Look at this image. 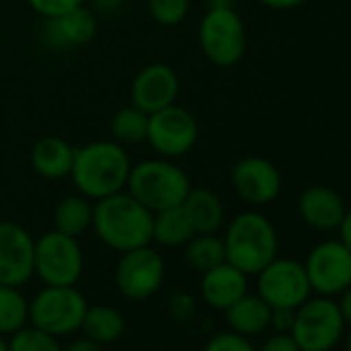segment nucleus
I'll return each instance as SVG.
<instances>
[{
	"label": "nucleus",
	"mask_w": 351,
	"mask_h": 351,
	"mask_svg": "<svg viewBox=\"0 0 351 351\" xmlns=\"http://www.w3.org/2000/svg\"><path fill=\"white\" fill-rule=\"evenodd\" d=\"M261 351H302V349L298 347V343L289 332H277L263 343Z\"/></svg>",
	"instance_id": "32"
},
{
	"label": "nucleus",
	"mask_w": 351,
	"mask_h": 351,
	"mask_svg": "<svg viewBox=\"0 0 351 351\" xmlns=\"http://www.w3.org/2000/svg\"><path fill=\"white\" fill-rule=\"evenodd\" d=\"M345 328L337 302L326 295L308 298L293 312L289 335L302 351H326L337 345Z\"/></svg>",
	"instance_id": "5"
},
{
	"label": "nucleus",
	"mask_w": 351,
	"mask_h": 351,
	"mask_svg": "<svg viewBox=\"0 0 351 351\" xmlns=\"http://www.w3.org/2000/svg\"><path fill=\"white\" fill-rule=\"evenodd\" d=\"M347 351H351V332H349V337H347Z\"/></svg>",
	"instance_id": "39"
},
{
	"label": "nucleus",
	"mask_w": 351,
	"mask_h": 351,
	"mask_svg": "<svg viewBox=\"0 0 351 351\" xmlns=\"http://www.w3.org/2000/svg\"><path fill=\"white\" fill-rule=\"evenodd\" d=\"M232 182L240 199L250 205H269L281 193L279 169L263 157H246L236 163Z\"/></svg>",
	"instance_id": "15"
},
{
	"label": "nucleus",
	"mask_w": 351,
	"mask_h": 351,
	"mask_svg": "<svg viewBox=\"0 0 351 351\" xmlns=\"http://www.w3.org/2000/svg\"><path fill=\"white\" fill-rule=\"evenodd\" d=\"M339 230H341V242H343V244L347 246V250L351 252V211L345 213V217H343Z\"/></svg>",
	"instance_id": "37"
},
{
	"label": "nucleus",
	"mask_w": 351,
	"mask_h": 351,
	"mask_svg": "<svg viewBox=\"0 0 351 351\" xmlns=\"http://www.w3.org/2000/svg\"><path fill=\"white\" fill-rule=\"evenodd\" d=\"M130 167V157L118 141H95L75 149L71 178L83 197L101 201L126 189Z\"/></svg>",
	"instance_id": "1"
},
{
	"label": "nucleus",
	"mask_w": 351,
	"mask_h": 351,
	"mask_svg": "<svg viewBox=\"0 0 351 351\" xmlns=\"http://www.w3.org/2000/svg\"><path fill=\"white\" fill-rule=\"evenodd\" d=\"M36 273L46 285H75L83 273V252L77 238L56 230L44 234L36 242Z\"/></svg>",
	"instance_id": "8"
},
{
	"label": "nucleus",
	"mask_w": 351,
	"mask_h": 351,
	"mask_svg": "<svg viewBox=\"0 0 351 351\" xmlns=\"http://www.w3.org/2000/svg\"><path fill=\"white\" fill-rule=\"evenodd\" d=\"M226 261L246 275H258L273 258H277V232L273 223L254 211L240 213L228 228Z\"/></svg>",
	"instance_id": "3"
},
{
	"label": "nucleus",
	"mask_w": 351,
	"mask_h": 351,
	"mask_svg": "<svg viewBox=\"0 0 351 351\" xmlns=\"http://www.w3.org/2000/svg\"><path fill=\"white\" fill-rule=\"evenodd\" d=\"M205 56L217 66H234L246 52V27L232 7H211L199 25Z\"/></svg>",
	"instance_id": "6"
},
{
	"label": "nucleus",
	"mask_w": 351,
	"mask_h": 351,
	"mask_svg": "<svg viewBox=\"0 0 351 351\" xmlns=\"http://www.w3.org/2000/svg\"><path fill=\"white\" fill-rule=\"evenodd\" d=\"M326 351H332V349H326Z\"/></svg>",
	"instance_id": "41"
},
{
	"label": "nucleus",
	"mask_w": 351,
	"mask_h": 351,
	"mask_svg": "<svg viewBox=\"0 0 351 351\" xmlns=\"http://www.w3.org/2000/svg\"><path fill=\"white\" fill-rule=\"evenodd\" d=\"M186 263L201 273L226 263L223 240L215 234H195L186 242Z\"/></svg>",
	"instance_id": "25"
},
{
	"label": "nucleus",
	"mask_w": 351,
	"mask_h": 351,
	"mask_svg": "<svg viewBox=\"0 0 351 351\" xmlns=\"http://www.w3.org/2000/svg\"><path fill=\"white\" fill-rule=\"evenodd\" d=\"M293 312L289 308H271V324L279 330V332H289L291 322H293Z\"/></svg>",
	"instance_id": "33"
},
{
	"label": "nucleus",
	"mask_w": 351,
	"mask_h": 351,
	"mask_svg": "<svg viewBox=\"0 0 351 351\" xmlns=\"http://www.w3.org/2000/svg\"><path fill=\"white\" fill-rule=\"evenodd\" d=\"M126 189L141 205L157 213L182 205L193 186L182 167L165 159H147L130 167Z\"/></svg>",
	"instance_id": "4"
},
{
	"label": "nucleus",
	"mask_w": 351,
	"mask_h": 351,
	"mask_svg": "<svg viewBox=\"0 0 351 351\" xmlns=\"http://www.w3.org/2000/svg\"><path fill=\"white\" fill-rule=\"evenodd\" d=\"M9 351H62L56 337L38 328V326H23L13 332L9 341Z\"/></svg>",
	"instance_id": "28"
},
{
	"label": "nucleus",
	"mask_w": 351,
	"mask_h": 351,
	"mask_svg": "<svg viewBox=\"0 0 351 351\" xmlns=\"http://www.w3.org/2000/svg\"><path fill=\"white\" fill-rule=\"evenodd\" d=\"M248 291V275L230 265L228 261L205 271L201 279L203 300L217 310L230 308L236 300H240Z\"/></svg>",
	"instance_id": "17"
},
{
	"label": "nucleus",
	"mask_w": 351,
	"mask_h": 351,
	"mask_svg": "<svg viewBox=\"0 0 351 351\" xmlns=\"http://www.w3.org/2000/svg\"><path fill=\"white\" fill-rule=\"evenodd\" d=\"M213 3H217V0H213ZM221 5H228V7H232V5H230V0H221Z\"/></svg>",
	"instance_id": "40"
},
{
	"label": "nucleus",
	"mask_w": 351,
	"mask_h": 351,
	"mask_svg": "<svg viewBox=\"0 0 351 351\" xmlns=\"http://www.w3.org/2000/svg\"><path fill=\"white\" fill-rule=\"evenodd\" d=\"M110 128L118 143H141L147 138L149 114L138 110L136 106L122 108L114 114Z\"/></svg>",
	"instance_id": "27"
},
{
	"label": "nucleus",
	"mask_w": 351,
	"mask_h": 351,
	"mask_svg": "<svg viewBox=\"0 0 351 351\" xmlns=\"http://www.w3.org/2000/svg\"><path fill=\"white\" fill-rule=\"evenodd\" d=\"M337 306H339V312L343 316V322L351 324V285L345 291H341V300L337 302Z\"/></svg>",
	"instance_id": "34"
},
{
	"label": "nucleus",
	"mask_w": 351,
	"mask_h": 351,
	"mask_svg": "<svg viewBox=\"0 0 351 351\" xmlns=\"http://www.w3.org/2000/svg\"><path fill=\"white\" fill-rule=\"evenodd\" d=\"M36 275V242L25 228L0 223V283L21 287Z\"/></svg>",
	"instance_id": "13"
},
{
	"label": "nucleus",
	"mask_w": 351,
	"mask_h": 351,
	"mask_svg": "<svg viewBox=\"0 0 351 351\" xmlns=\"http://www.w3.org/2000/svg\"><path fill=\"white\" fill-rule=\"evenodd\" d=\"M191 9V0H149V13L151 17L163 25L173 27L186 19Z\"/></svg>",
	"instance_id": "29"
},
{
	"label": "nucleus",
	"mask_w": 351,
	"mask_h": 351,
	"mask_svg": "<svg viewBox=\"0 0 351 351\" xmlns=\"http://www.w3.org/2000/svg\"><path fill=\"white\" fill-rule=\"evenodd\" d=\"M50 21L52 42L58 46H83L97 34V17L83 5Z\"/></svg>",
	"instance_id": "20"
},
{
	"label": "nucleus",
	"mask_w": 351,
	"mask_h": 351,
	"mask_svg": "<svg viewBox=\"0 0 351 351\" xmlns=\"http://www.w3.org/2000/svg\"><path fill=\"white\" fill-rule=\"evenodd\" d=\"M312 289L302 263L291 258H273L258 273V295L271 308L295 310L310 298Z\"/></svg>",
	"instance_id": "10"
},
{
	"label": "nucleus",
	"mask_w": 351,
	"mask_h": 351,
	"mask_svg": "<svg viewBox=\"0 0 351 351\" xmlns=\"http://www.w3.org/2000/svg\"><path fill=\"white\" fill-rule=\"evenodd\" d=\"M32 167L48 180H60L71 176L75 161V147L60 136H44L32 149Z\"/></svg>",
	"instance_id": "18"
},
{
	"label": "nucleus",
	"mask_w": 351,
	"mask_h": 351,
	"mask_svg": "<svg viewBox=\"0 0 351 351\" xmlns=\"http://www.w3.org/2000/svg\"><path fill=\"white\" fill-rule=\"evenodd\" d=\"M91 228L108 248L122 254L151 244L153 213L130 193H116L97 201Z\"/></svg>",
	"instance_id": "2"
},
{
	"label": "nucleus",
	"mask_w": 351,
	"mask_h": 351,
	"mask_svg": "<svg viewBox=\"0 0 351 351\" xmlns=\"http://www.w3.org/2000/svg\"><path fill=\"white\" fill-rule=\"evenodd\" d=\"M62 351H104V349H101L99 343H95V341H91V339H87V337H83V339L73 341V343H71L66 349H62Z\"/></svg>",
	"instance_id": "35"
},
{
	"label": "nucleus",
	"mask_w": 351,
	"mask_h": 351,
	"mask_svg": "<svg viewBox=\"0 0 351 351\" xmlns=\"http://www.w3.org/2000/svg\"><path fill=\"white\" fill-rule=\"evenodd\" d=\"M228 324L234 332L252 337L271 324V306L258 293H244L230 308H226Z\"/></svg>",
	"instance_id": "19"
},
{
	"label": "nucleus",
	"mask_w": 351,
	"mask_h": 351,
	"mask_svg": "<svg viewBox=\"0 0 351 351\" xmlns=\"http://www.w3.org/2000/svg\"><path fill=\"white\" fill-rule=\"evenodd\" d=\"M199 138V124L197 118L180 108L167 106L155 114H149V128H147V143L161 155V157H182L186 155Z\"/></svg>",
	"instance_id": "9"
},
{
	"label": "nucleus",
	"mask_w": 351,
	"mask_h": 351,
	"mask_svg": "<svg viewBox=\"0 0 351 351\" xmlns=\"http://www.w3.org/2000/svg\"><path fill=\"white\" fill-rule=\"evenodd\" d=\"M85 0H27V5L46 19H56L77 7H81Z\"/></svg>",
	"instance_id": "31"
},
{
	"label": "nucleus",
	"mask_w": 351,
	"mask_h": 351,
	"mask_svg": "<svg viewBox=\"0 0 351 351\" xmlns=\"http://www.w3.org/2000/svg\"><path fill=\"white\" fill-rule=\"evenodd\" d=\"M180 93V79L169 64L155 62L136 73L130 85L132 106L147 114H155L171 104Z\"/></svg>",
	"instance_id": "14"
},
{
	"label": "nucleus",
	"mask_w": 351,
	"mask_h": 351,
	"mask_svg": "<svg viewBox=\"0 0 351 351\" xmlns=\"http://www.w3.org/2000/svg\"><path fill=\"white\" fill-rule=\"evenodd\" d=\"M265 7L275 9V11H287V9H295L300 5H304L306 0H258Z\"/></svg>",
	"instance_id": "36"
},
{
	"label": "nucleus",
	"mask_w": 351,
	"mask_h": 351,
	"mask_svg": "<svg viewBox=\"0 0 351 351\" xmlns=\"http://www.w3.org/2000/svg\"><path fill=\"white\" fill-rule=\"evenodd\" d=\"M81 330L87 339L99 345H108L124 332V318L112 306H91L85 312Z\"/></svg>",
	"instance_id": "23"
},
{
	"label": "nucleus",
	"mask_w": 351,
	"mask_h": 351,
	"mask_svg": "<svg viewBox=\"0 0 351 351\" xmlns=\"http://www.w3.org/2000/svg\"><path fill=\"white\" fill-rule=\"evenodd\" d=\"M93 221V207L89 205L87 197H66L54 209V228L60 234L71 238H79L91 228Z\"/></svg>",
	"instance_id": "24"
},
{
	"label": "nucleus",
	"mask_w": 351,
	"mask_h": 351,
	"mask_svg": "<svg viewBox=\"0 0 351 351\" xmlns=\"http://www.w3.org/2000/svg\"><path fill=\"white\" fill-rule=\"evenodd\" d=\"M300 217L314 230H337L347 213L339 193L328 186H310L298 203Z\"/></svg>",
	"instance_id": "16"
},
{
	"label": "nucleus",
	"mask_w": 351,
	"mask_h": 351,
	"mask_svg": "<svg viewBox=\"0 0 351 351\" xmlns=\"http://www.w3.org/2000/svg\"><path fill=\"white\" fill-rule=\"evenodd\" d=\"M29 320V304L19 287L0 283V335H13Z\"/></svg>",
	"instance_id": "26"
},
{
	"label": "nucleus",
	"mask_w": 351,
	"mask_h": 351,
	"mask_svg": "<svg viewBox=\"0 0 351 351\" xmlns=\"http://www.w3.org/2000/svg\"><path fill=\"white\" fill-rule=\"evenodd\" d=\"M0 351H9V343L3 339V335H0Z\"/></svg>",
	"instance_id": "38"
},
{
	"label": "nucleus",
	"mask_w": 351,
	"mask_h": 351,
	"mask_svg": "<svg viewBox=\"0 0 351 351\" xmlns=\"http://www.w3.org/2000/svg\"><path fill=\"white\" fill-rule=\"evenodd\" d=\"M205 351H256V347L248 341V337L228 330L211 337L205 345Z\"/></svg>",
	"instance_id": "30"
},
{
	"label": "nucleus",
	"mask_w": 351,
	"mask_h": 351,
	"mask_svg": "<svg viewBox=\"0 0 351 351\" xmlns=\"http://www.w3.org/2000/svg\"><path fill=\"white\" fill-rule=\"evenodd\" d=\"M195 236V228L182 205L153 213V242L161 246H184Z\"/></svg>",
	"instance_id": "22"
},
{
	"label": "nucleus",
	"mask_w": 351,
	"mask_h": 351,
	"mask_svg": "<svg viewBox=\"0 0 351 351\" xmlns=\"http://www.w3.org/2000/svg\"><path fill=\"white\" fill-rule=\"evenodd\" d=\"M116 285L128 300H147L163 283L165 263L149 244L122 252L116 265Z\"/></svg>",
	"instance_id": "11"
},
{
	"label": "nucleus",
	"mask_w": 351,
	"mask_h": 351,
	"mask_svg": "<svg viewBox=\"0 0 351 351\" xmlns=\"http://www.w3.org/2000/svg\"><path fill=\"white\" fill-rule=\"evenodd\" d=\"M304 269L310 289L318 295L332 298L351 285V252L341 240L314 246Z\"/></svg>",
	"instance_id": "12"
},
{
	"label": "nucleus",
	"mask_w": 351,
	"mask_h": 351,
	"mask_svg": "<svg viewBox=\"0 0 351 351\" xmlns=\"http://www.w3.org/2000/svg\"><path fill=\"white\" fill-rule=\"evenodd\" d=\"M87 308L85 295L75 285H48L29 304V320L46 332L62 337L81 328Z\"/></svg>",
	"instance_id": "7"
},
{
	"label": "nucleus",
	"mask_w": 351,
	"mask_h": 351,
	"mask_svg": "<svg viewBox=\"0 0 351 351\" xmlns=\"http://www.w3.org/2000/svg\"><path fill=\"white\" fill-rule=\"evenodd\" d=\"M195 234H215L226 217L221 199L209 189H191L182 203Z\"/></svg>",
	"instance_id": "21"
}]
</instances>
